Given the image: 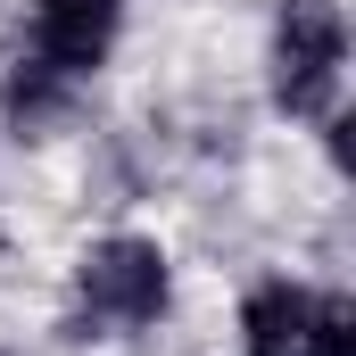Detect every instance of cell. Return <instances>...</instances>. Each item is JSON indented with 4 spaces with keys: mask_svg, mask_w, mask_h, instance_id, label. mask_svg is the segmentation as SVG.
<instances>
[{
    "mask_svg": "<svg viewBox=\"0 0 356 356\" xmlns=\"http://www.w3.org/2000/svg\"><path fill=\"white\" fill-rule=\"evenodd\" d=\"M116 17H124V0H42L25 58L42 75H58V83H83L91 67L108 58V42H116Z\"/></svg>",
    "mask_w": 356,
    "mask_h": 356,
    "instance_id": "cell-3",
    "label": "cell"
},
{
    "mask_svg": "<svg viewBox=\"0 0 356 356\" xmlns=\"http://www.w3.org/2000/svg\"><path fill=\"white\" fill-rule=\"evenodd\" d=\"M75 290H83V307L99 315V323H149V315L166 307V249L116 232V241H99V249L83 257Z\"/></svg>",
    "mask_w": 356,
    "mask_h": 356,
    "instance_id": "cell-2",
    "label": "cell"
},
{
    "mask_svg": "<svg viewBox=\"0 0 356 356\" xmlns=\"http://www.w3.org/2000/svg\"><path fill=\"white\" fill-rule=\"evenodd\" d=\"M307 290L298 282H266V290H249V307H241V348L249 356H298V340H307Z\"/></svg>",
    "mask_w": 356,
    "mask_h": 356,
    "instance_id": "cell-4",
    "label": "cell"
},
{
    "mask_svg": "<svg viewBox=\"0 0 356 356\" xmlns=\"http://www.w3.org/2000/svg\"><path fill=\"white\" fill-rule=\"evenodd\" d=\"M340 58H348L340 0H282V25H273V99L290 116H323L332 108Z\"/></svg>",
    "mask_w": 356,
    "mask_h": 356,
    "instance_id": "cell-1",
    "label": "cell"
},
{
    "mask_svg": "<svg viewBox=\"0 0 356 356\" xmlns=\"http://www.w3.org/2000/svg\"><path fill=\"white\" fill-rule=\"evenodd\" d=\"M298 356H356V307L348 298H315V307H307Z\"/></svg>",
    "mask_w": 356,
    "mask_h": 356,
    "instance_id": "cell-5",
    "label": "cell"
}]
</instances>
